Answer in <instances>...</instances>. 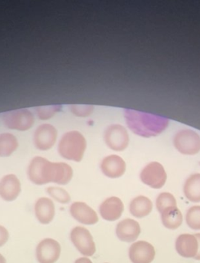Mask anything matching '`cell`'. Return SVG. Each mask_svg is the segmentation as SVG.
I'll return each instance as SVG.
<instances>
[{"label": "cell", "instance_id": "obj_15", "mask_svg": "<svg viewBox=\"0 0 200 263\" xmlns=\"http://www.w3.org/2000/svg\"><path fill=\"white\" fill-rule=\"evenodd\" d=\"M100 169L105 176L110 178H120L126 172V164L124 160L118 155H112L103 158Z\"/></svg>", "mask_w": 200, "mask_h": 263}, {"label": "cell", "instance_id": "obj_31", "mask_svg": "<svg viewBox=\"0 0 200 263\" xmlns=\"http://www.w3.org/2000/svg\"><path fill=\"white\" fill-rule=\"evenodd\" d=\"M0 263H6V258L1 253H0Z\"/></svg>", "mask_w": 200, "mask_h": 263}, {"label": "cell", "instance_id": "obj_26", "mask_svg": "<svg viewBox=\"0 0 200 263\" xmlns=\"http://www.w3.org/2000/svg\"><path fill=\"white\" fill-rule=\"evenodd\" d=\"M60 105L47 106V107H40L35 108V114L38 119L46 121L51 119L57 112L61 109Z\"/></svg>", "mask_w": 200, "mask_h": 263}, {"label": "cell", "instance_id": "obj_3", "mask_svg": "<svg viewBox=\"0 0 200 263\" xmlns=\"http://www.w3.org/2000/svg\"><path fill=\"white\" fill-rule=\"evenodd\" d=\"M86 150V138L78 130L66 132L58 141V155L68 161L80 162Z\"/></svg>", "mask_w": 200, "mask_h": 263}, {"label": "cell", "instance_id": "obj_27", "mask_svg": "<svg viewBox=\"0 0 200 263\" xmlns=\"http://www.w3.org/2000/svg\"><path fill=\"white\" fill-rule=\"evenodd\" d=\"M93 110V107L87 105H72L71 110L74 115L78 117H86L90 115Z\"/></svg>", "mask_w": 200, "mask_h": 263}, {"label": "cell", "instance_id": "obj_14", "mask_svg": "<svg viewBox=\"0 0 200 263\" xmlns=\"http://www.w3.org/2000/svg\"><path fill=\"white\" fill-rule=\"evenodd\" d=\"M129 255L132 263H151L155 258V251L150 243L139 241L130 246Z\"/></svg>", "mask_w": 200, "mask_h": 263}, {"label": "cell", "instance_id": "obj_4", "mask_svg": "<svg viewBox=\"0 0 200 263\" xmlns=\"http://www.w3.org/2000/svg\"><path fill=\"white\" fill-rule=\"evenodd\" d=\"M3 122L11 130L26 132L34 125L35 116L28 109H19L3 114Z\"/></svg>", "mask_w": 200, "mask_h": 263}, {"label": "cell", "instance_id": "obj_20", "mask_svg": "<svg viewBox=\"0 0 200 263\" xmlns=\"http://www.w3.org/2000/svg\"><path fill=\"white\" fill-rule=\"evenodd\" d=\"M185 196L192 202L200 201V174L191 175L185 182L183 187Z\"/></svg>", "mask_w": 200, "mask_h": 263}, {"label": "cell", "instance_id": "obj_1", "mask_svg": "<svg viewBox=\"0 0 200 263\" xmlns=\"http://www.w3.org/2000/svg\"><path fill=\"white\" fill-rule=\"evenodd\" d=\"M27 177L35 185H45L49 183L66 185L73 178V170L67 163L52 162L43 157L36 156L29 162Z\"/></svg>", "mask_w": 200, "mask_h": 263}, {"label": "cell", "instance_id": "obj_22", "mask_svg": "<svg viewBox=\"0 0 200 263\" xmlns=\"http://www.w3.org/2000/svg\"><path fill=\"white\" fill-rule=\"evenodd\" d=\"M18 147V141L13 134H0V158L11 156Z\"/></svg>", "mask_w": 200, "mask_h": 263}, {"label": "cell", "instance_id": "obj_29", "mask_svg": "<svg viewBox=\"0 0 200 263\" xmlns=\"http://www.w3.org/2000/svg\"><path fill=\"white\" fill-rule=\"evenodd\" d=\"M195 237L197 238L198 241V252H197L196 255L194 257V258L196 260H200V233L195 234Z\"/></svg>", "mask_w": 200, "mask_h": 263}, {"label": "cell", "instance_id": "obj_30", "mask_svg": "<svg viewBox=\"0 0 200 263\" xmlns=\"http://www.w3.org/2000/svg\"><path fill=\"white\" fill-rule=\"evenodd\" d=\"M74 263H92V261L89 259L88 257H80V258H77Z\"/></svg>", "mask_w": 200, "mask_h": 263}, {"label": "cell", "instance_id": "obj_28", "mask_svg": "<svg viewBox=\"0 0 200 263\" xmlns=\"http://www.w3.org/2000/svg\"><path fill=\"white\" fill-rule=\"evenodd\" d=\"M9 239V232L4 226L0 224V248L3 247Z\"/></svg>", "mask_w": 200, "mask_h": 263}, {"label": "cell", "instance_id": "obj_7", "mask_svg": "<svg viewBox=\"0 0 200 263\" xmlns=\"http://www.w3.org/2000/svg\"><path fill=\"white\" fill-rule=\"evenodd\" d=\"M62 247L52 238L41 240L35 248V258L38 263H55L59 259Z\"/></svg>", "mask_w": 200, "mask_h": 263}, {"label": "cell", "instance_id": "obj_17", "mask_svg": "<svg viewBox=\"0 0 200 263\" xmlns=\"http://www.w3.org/2000/svg\"><path fill=\"white\" fill-rule=\"evenodd\" d=\"M141 232L139 224L135 220L126 218L119 221L115 229L118 239L126 242H132L138 238Z\"/></svg>", "mask_w": 200, "mask_h": 263}, {"label": "cell", "instance_id": "obj_16", "mask_svg": "<svg viewBox=\"0 0 200 263\" xmlns=\"http://www.w3.org/2000/svg\"><path fill=\"white\" fill-rule=\"evenodd\" d=\"M124 210V204L118 197H110L103 201L99 206V214L103 219L114 221L119 219Z\"/></svg>", "mask_w": 200, "mask_h": 263}, {"label": "cell", "instance_id": "obj_11", "mask_svg": "<svg viewBox=\"0 0 200 263\" xmlns=\"http://www.w3.org/2000/svg\"><path fill=\"white\" fill-rule=\"evenodd\" d=\"M22 192L19 178L14 174H8L0 179V198L6 202L15 201Z\"/></svg>", "mask_w": 200, "mask_h": 263}, {"label": "cell", "instance_id": "obj_8", "mask_svg": "<svg viewBox=\"0 0 200 263\" xmlns=\"http://www.w3.org/2000/svg\"><path fill=\"white\" fill-rule=\"evenodd\" d=\"M141 181L152 189H159L163 187L166 179V171L158 162H151L148 164L140 174Z\"/></svg>", "mask_w": 200, "mask_h": 263}, {"label": "cell", "instance_id": "obj_25", "mask_svg": "<svg viewBox=\"0 0 200 263\" xmlns=\"http://www.w3.org/2000/svg\"><path fill=\"white\" fill-rule=\"evenodd\" d=\"M188 226L193 230H200V206H192L186 215Z\"/></svg>", "mask_w": 200, "mask_h": 263}, {"label": "cell", "instance_id": "obj_10", "mask_svg": "<svg viewBox=\"0 0 200 263\" xmlns=\"http://www.w3.org/2000/svg\"><path fill=\"white\" fill-rule=\"evenodd\" d=\"M58 132L52 124H43L34 132L33 144L35 148L43 152L50 150L56 142Z\"/></svg>", "mask_w": 200, "mask_h": 263}, {"label": "cell", "instance_id": "obj_5", "mask_svg": "<svg viewBox=\"0 0 200 263\" xmlns=\"http://www.w3.org/2000/svg\"><path fill=\"white\" fill-rule=\"evenodd\" d=\"M71 242L83 256H92L95 253L96 247L92 234L83 226H75L69 234Z\"/></svg>", "mask_w": 200, "mask_h": 263}, {"label": "cell", "instance_id": "obj_13", "mask_svg": "<svg viewBox=\"0 0 200 263\" xmlns=\"http://www.w3.org/2000/svg\"><path fill=\"white\" fill-rule=\"evenodd\" d=\"M34 214L37 221L43 226L50 224L55 216V206L50 198L41 197L34 204Z\"/></svg>", "mask_w": 200, "mask_h": 263}, {"label": "cell", "instance_id": "obj_23", "mask_svg": "<svg viewBox=\"0 0 200 263\" xmlns=\"http://www.w3.org/2000/svg\"><path fill=\"white\" fill-rule=\"evenodd\" d=\"M46 192L52 201H56L59 204H69L72 200L69 192L61 187L50 186V187H46Z\"/></svg>", "mask_w": 200, "mask_h": 263}, {"label": "cell", "instance_id": "obj_18", "mask_svg": "<svg viewBox=\"0 0 200 263\" xmlns=\"http://www.w3.org/2000/svg\"><path fill=\"white\" fill-rule=\"evenodd\" d=\"M198 241L195 235L183 234L177 238L175 249L184 258H194L198 252Z\"/></svg>", "mask_w": 200, "mask_h": 263}, {"label": "cell", "instance_id": "obj_9", "mask_svg": "<svg viewBox=\"0 0 200 263\" xmlns=\"http://www.w3.org/2000/svg\"><path fill=\"white\" fill-rule=\"evenodd\" d=\"M104 140L106 145L115 152H123L129 142L127 130L119 124L109 126L105 132Z\"/></svg>", "mask_w": 200, "mask_h": 263}, {"label": "cell", "instance_id": "obj_6", "mask_svg": "<svg viewBox=\"0 0 200 263\" xmlns=\"http://www.w3.org/2000/svg\"><path fill=\"white\" fill-rule=\"evenodd\" d=\"M173 144L183 155H196L200 151V137L192 130H180L174 137Z\"/></svg>", "mask_w": 200, "mask_h": 263}, {"label": "cell", "instance_id": "obj_2", "mask_svg": "<svg viewBox=\"0 0 200 263\" xmlns=\"http://www.w3.org/2000/svg\"><path fill=\"white\" fill-rule=\"evenodd\" d=\"M125 119L128 127L135 135L144 138H150L164 132L169 125V120L158 115L142 113L136 110L126 109Z\"/></svg>", "mask_w": 200, "mask_h": 263}, {"label": "cell", "instance_id": "obj_24", "mask_svg": "<svg viewBox=\"0 0 200 263\" xmlns=\"http://www.w3.org/2000/svg\"><path fill=\"white\" fill-rule=\"evenodd\" d=\"M172 207H177V204L176 200L172 194L163 192L158 195L156 199V208L160 213Z\"/></svg>", "mask_w": 200, "mask_h": 263}, {"label": "cell", "instance_id": "obj_19", "mask_svg": "<svg viewBox=\"0 0 200 263\" xmlns=\"http://www.w3.org/2000/svg\"><path fill=\"white\" fill-rule=\"evenodd\" d=\"M152 210V203L149 198L140 195L131 201L129 205L130 213L135 218H144L151 213Z\"/></svg>", "mask_w": 200, "mask_h": 263}, {"label": "cell", "instance_id": "obj_21", "mask_svg": "<svg viewBox=\"0 0 200 263\" xmlns=\"http://www.w3.org/2000/svg\"><path fill=\"white\" fill-rule=\"evenodd\" d=\"M162 222L169 229H178L183 223V215L177 207L169 208L161 213Z\"/></svg>", "mask_w": 200, "mask_h": 263}, {"label": "cell", "instance_id": "obj_12", "mask_svg": "<svg viewBox=\"0 0 200 263\" xmlns=\"http://www.w3.org/2000/svg\"><path fill=\"white\" fill-rule=\"evenodd\" d=\"M69 214L75 221L86 226H93L98 221L96 212L83 201H74L69 206Z\"/></svg>", "mask_w": 200, "mask_h": 263}]
</instances>
